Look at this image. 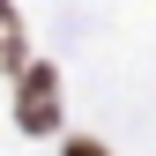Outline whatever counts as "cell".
Instances as JSON below:
<instances>
[{
	"label": "cell",
	"instance_id": "2",
	"mask_svg": "<svg viewBox=\"0 0 156 156\" xmlns=\"http://www.w3.org/2000/svg\"><path fill=\"white\" fill-rule=\"evenodd\" d=\"M23 67V23H15V8L0 0V74H15Z\"/></svg>",
	"mask_w": 156,
	"mask_h": 156
},
{
	"label": "cell",
	"instance_id": "3",
	"mask_svg": "<svg viewBox=\"0 0 156 156\" xmlns=\"http://www.w3.org/2000/svg\"><path fill=\"white\" fill-rule=\"evenodd\" d=\"M67 156H104V149H97V141H67Z\"/></svg>",
	"mask_w": 156,
	"mask_h": 156
},
{
	"label": "cell",
	"instance_id": "1",
	"mask_svg": "<svg viewBox=\"0 0 156 156\" xmlns=\"http://www.w3.org/2000/svg\"><path fill=\"white\" fill-rule=\"evenodd\" d=\"M15 119H23L30 134H45L52 119H60V74H52V67H30V74H23V97H15Z\"/></svg>",
	"mask_w": 156,
	"mask_h": 156
}]
</instances>
